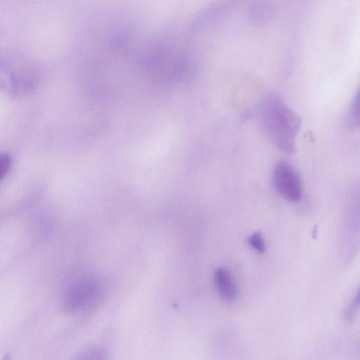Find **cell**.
Wrapping results in <instances>:
<instances>
[{
  "label": "cell",
  "mask_w": 360,
  "mask_h": 360,
  "mask_svg": "<svg viewBox=\"0 0 360 360\" xmlns=\"http://www.w3.org/2000/svg\"><path fill=\"white\" fill-rule=\"evenodd\" d=\"M349 114L348 117L349 124L352 127H356L359 125V95L358 94L356 95L354 98L352 103L351 105V108L349 110Z\"/></svg>",
  "instance_id": "7"
},
{
  "label": "cell",
  "mask_w": 360,
  "mask_h": 360,
  "mask_svg": "<svg viewBox=\"0 0 360 360\" xmlns=\"http://www.w3.org/2000/svg\"><path fill=\"white\" fill-rule=\"evenodd\" d=\"M75 360H105V354L98 349H89L79 354Z\"/></svg>",
  "instance_id": "6"
},
{
  "label": "cell",
  "mask_w": 360,
  "mask_h": 360,
  "mask_svg": "<svg viewBox=\"0 0 360 360\" xmlns=\"http://www.w3.org/2000/svg\"><path fill=\"white\" fill-rule=\"evenodd\" d=\"M359 304V292L356 293V296L354 297L349 305H348L347 308L345 311V317L347 320H351L354 314H356V311L358 309Z\"/></svg>",
  "instance_id": "9"
},
{
  "label": "cell",
  "mask_w": 360,
  "mask_h": 360,
  "mask_svg": "<svg viewBox=\"0 0 360 360\" xmlns=\"http://www.w3.org/2000/svg\"><path fill=\"white\" fill-rule=\"evenodd\" d=\"M11 158L7 153H0V181L6 175L11 166Z\"/></svg>",
  "instance_id": "8"
},
{
  "label": "cell",
  "mask_w": 360,
  "mask_h": 360,
  "mask_svg": "<svg viewBox=\"0 0 360 360\" xmlns=\"http://www.w3.org/2000/svg\"><path fill=\"white\" fill-rule=\"evenodd\" d=\"M260 123L266 137L276 148L289 153L295 150L301 120L278 95L271 94L263 101Z\"/></svg>",
  "instance_id": "1"
},
{
  "label": "cell",
  "mask_w": 360,
  "mask_h": 360,
  "mask_svg": "<svg viewBox=\"0 0 360 360\" xmlns=\"http://www.w3.org/2000/svg\"><path fill=\"white\" fill-rule=\"evenodd\" d=\"M214 281L217 292L224 300L233 302L238 298V289L228 269L217 268L214 274Z\"/></svg>",
  "instance_id": "4"
},
{
  "label": "cell",
  "mask_w": 360,
  "mask_h": 360,
  "mask_svg": "<svg viewBox=\"0 0 360 360\" xmlns=\"http://www.w3.org/2000/svg\"><path fill=\"white\" fill-rule=\"evenodd\" d=\"M250 246L259 253L265 250V244L262 235L259 232H255L250 235L248 239Z\"/></svg>",
  "instance_id": "5"
},
{
  "label": "cell",
  "mask_w": 360,
  "mask_h": 360,
  "mask_svg": "<svg viewBox=\"0 0 360 360\" xmlns=\"http://www.w3.org/2000/svg\"><path fill=\"white\" fill-rule=\"evenodd\" d=\"M101 281L92 275L79 276L71 281L63 297L64 309L71 313L91 309L103 295Z\"/></svg>",
  "instance_id": "2"
},
{
  "label": "cell",
  "mask_w": 360,
  "mask_h": 360,
  "mask_svg": "<svg viewBox=\"0 0 360 360\" xmlns=\"http://www.w3.org/2000/svg\"><path fill=\"white\" fill-rule=\"evenodd\" d=\"M276 191L285 199L297 202L302 197L301 178L295 167L287 161H281L275 167L272 176Z\"/></svg>",
  "instance_id": "3"
}]
</instances>
